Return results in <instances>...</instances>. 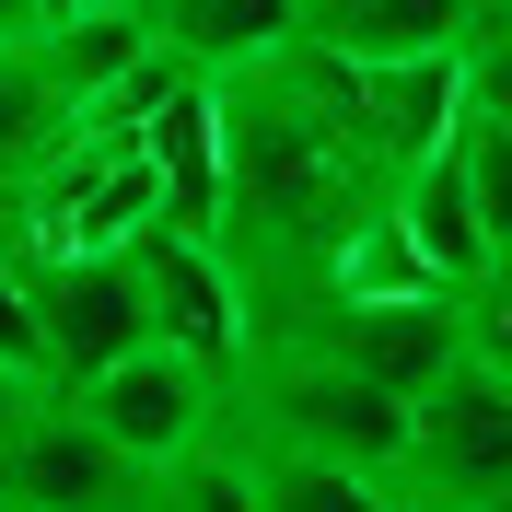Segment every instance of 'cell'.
<instances>
[{
	"label": "cell",
	"instance_id": "obj_1",
	"mask_svg": "<svg viewBox=\"0 0 512 512\" xmlns=\"http://www.w3.org/2000/svg\"><path fill=\"white\" fill-rule=\"evenodd\" d=\"M59 396L94 419V431L128 454V466H140V478H163L187 443H210V431H222V408H233V361L187 350V338H128L117 361L70 373Z\"/></svg>",
	"mask_w": 512,
	"mask_h": 512
},
{
	"label": "cell",
	"instance_id": "obj_2",
	"mask_svg": "<svg viewBox=\"0 0 512 512\" xmlns=\"http://www.w3.org/2000/svg\"><path fill=\"white\" fill-rule=\"evenodd\" d=\"M384 501H466L501 512L512 501V373L454 350V373H431L408 396V454H396V489Z\"/></svg>",
	"mask_w": 512,
	"mask_h": 512
},
{
	"label": "cell",
	"instance_id": "obj_3",
	"mask_svg": "<svg viewBox=\"0 0 512 512\" xmlns=\"http://www.w3.org/2000/svg\"><path fill=\"white\" fill-rule=\"evenodd\" d=\"M24 303H35V338H47V373L59 384L117 361L128 338H152L128 245H24Z\"/></svg>",
	"mask_w": 512,
	"mask_h": 512
},
{
	"label": "cell",
	"instance_id": "obj_4",
	"mask_svg": "<svg viewBox=\"0 0 512 512\" xmlns=\"http://www.w3.org/2000/svg\"><path fill=\"white\" fill-rule=\"evenodd\" d=\"M128 268H140V303H152V338H187V350L233 361L256 338V303H245V268H233L222 233H187V222H140L128 233Z\"/></svg>",
	"mask_w": 512,
	"mask_h": 512
},
{
	"label": "cell",
	"instance_id": "obj_5",
	"mask_svg": "<svg viewBox=\"0 0 512 512\" xmlns=\"http://www.w3.org/2000/svg\"><path fill=\"white\" fill-rule=\"evenodd\" d=\"M0 501L12 512H94V501H152V478H140L70 396H35L12 431H0Z\"/></svg>",
	"mask_w": 512,
	"mask_h": 512
},
{
	"label": "cell",
	"instance_id": "obj_6",
	"mask_svg": "<svg viewBox=\"0 0 512 512\" xmlns=\"http://www.w3.org/2000/svg\"><path fill=\"white\" fill-rule=\"evenodd\" d=\"M326 338V350L350 361V373H373L384 396H419L431 373H454V291H396V303H315L303 315Z\"/></svg>",
	"mask_w": 512,
	"mask_h": 512
},
{
	"label": "cell",
	"instance_id": "obj_7",
	"mask_svg": "<svg viewBox=\"0 0 512 512\" xmlns=\"http://www.w3.org/2000/svg\"><path fill=\"white\" fill-rule=\"evenodd\" d=\"M338 70H350L361 140H373L384 175H396L408 152H431V140H454V117H466V70H454V47H419V59H338Z\"/></svg>",
	"mask_w": 512,
	"mask_h": 512
},
{
	"label": "cell",
	"instance_id": "obj_8",
	"mask_svg": "<svg viewBox=\"0 0 512 512\" xmlns=\"http://www.w3.org/2000/svg\"><path fill=\"white\" fill-rule=\"evenodd\" d=\"M384 210H396V233L419 245V268L443 291H466L489 268V233H478V187H466V152L454 140H431V152H408L396 175H384Z\"/></svg>",
	"mask_w": 512,
	"mask_h": 512
},
{
	"label": "cell",
	"instance_id": "obj_9",
	"mask_svg": "<svg viewBox=\"0 0 512 512\" xmlns=\"http://www.w3.org/2000/svg\"><path fill=\"white\" fill-rule=\"evenodd\" d=\"M140 12H152V35L198 70V82L256 70V59H280L291 35H303V0H140Z\"/></svg>",
	"mask_w": 512,
	"mask_h": 512
},
{
	"label": "cell",
	"instance_id": "obj_10",
	"mask_svg": "<svg viewBox=\"0 0 512 512\" xmlns=\"http://www.w3.org/2000/svg\"><path fill=\"white\" fill-rule=\"evenodd\" d=\"M478 0H303V35L326 59H419V47H466Z\"/></svg>",
	"mask_w": 512,
	"mask_h": 512
},
{
	"label": "cell",
	"instance_id": "obj_11",
	"mask_svg": "<svg viewBox=\"0 0 512 512\" xmlns=\"http://www.w3.org/2000/svg\"><path fill=\"white\" fill-rule=\"evenodd\" d=\"M59 140H70V82L47 70L35 35H0V187H24Z\"/></svg>",
	"mask_w": 512,
	"mask_h": 512
},
{
	"label": "cell",
	"instance_id": "obj_12",
	"mask_svg": "<svg viewBox=\"0 0 512 512\" xmlns=\"http://www.w3.org/2000/svg\"><path fill=\"white\" fill-rule=\"evenodd\" d=\"M454 152H466V187H478L489 256H512V128L501 117H454Z\"/></svg>",
	"mask_w": 512,
	"mask_h": 512
},
{
	"label": "cell",
	"instance_id": "obj_13",
	"mask_svg": "<svg viewBox=\"0 0 512 512\" xmlns=\"http://www.w3.org/2000/svg\"><path fill=\"white\" fill-rule=\"evenodd\" d=\"M35 396H59V373H47V361H12V350H0V431H12Z\"/></svg>",
	"mask_w": 512,
	"mask_h": 512
},
{
	"label": "cell",
	"instance_id": "obj_14",
	"mask_svg": "<svg viewBox=\"0 0 512 512\" xmlns=\"http://www.w3.org/2000/svg\"><path fill=\"white\" fill-rule=\"evenodd\" d=\"M478 12H489V0H478Z\"/></svg>",
	"mask_w": 512,
	"mask_h": 512
}]
</instances>
